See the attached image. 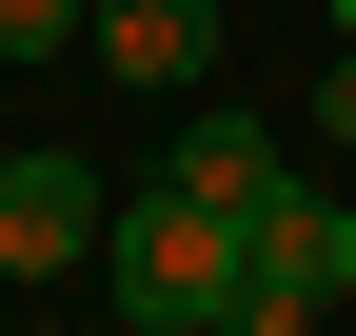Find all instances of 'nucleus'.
Listing matches in <instances>:
<instances>
[{"label": "nucleus", "mask_w": 356, "mask_h": 336, "mask_svg": "<svg viewBox=\"0 0 356 336\" xmlns=\"http://www.w3.org/2000/svg\"><path fill=\"white\" fill-rule=\"evenodd\" d=\"M99 297L139 317V336H238V218H218L198 178H139L99 218Z\"/></svg>", "instance_id": "nucleus-1"}, {"label": "nucleus", "mask_w": 356, "mask_h": 336, "mask_svg": "<svg viewBox=\"0 0 356 336\" xmlns=\"http://www.w3.org/2000/svg\"><path fill=\"white\" fill-rule=\"evenodd\" d=\"M356 297V198L337 178H277L238 218V336H297V317H337Z\"/></svg>", "instance_id": "nucleus-2"}, {"label": "nucleus", "mask_w": 356, "mask_h": 336, "mask_svg": "<svg viewBox=\"0 0 356 336\" xmlns=\"http://www.w3.org/2000/svg\"><path fill=\"white\" fill-rule=\"evenodd\" d=\"M99 218H119V198L79 178L60 139H40V158H0V277H79V258H99Z\"/></svg>", "instance_id": "nucleus-3"}, {"label": "nucleus", "mask_w": 356, "mask_h": 336, "mask_svg": "<svg viewBox=\"0 0 356 336\" xmlns=\"http://www.w3.org/2000/svg\"><path fill=\"white\" fill-rule=\"evenodd\" d=\"M99 79H139V99H178V79H218V0H99Z\"/></svg>", "instance_id": "nucleus-4"}, {"label": "nucleus", "mask_w": 356, "mask_h": 336, "mask_svg": "<svg viewBox=\"0 0 356 336\" xmlns=\"http://www.w3.org/2000/svg\"><path fill=\"white\" fill-rule=\"evenodd\" d=\"M159 178H198L218 218H257V198L297 178V139H277V119H218V99H198V119H178V158H159Z\"/></svg>", "instance_id": "nucleus-5"}, {"label": "nucleus", "mask_w": 356, "mask_h": 336, "mask_svg": "<svg viewBox=\"0 0 356 336\" xmlns=\"http://www.w3.org/2000/svg\"><path fill=\"white\" fill-rule=\"evenodd\" d=\"M79 20H99V0H0V60H60Z\"/></svg>", "instance_id": "nucleus-6"}, {"label": "nucleus", "mask_w": 356, "mask_h": 336, "mask_svg": "<svg viewBox=\"0 0 356 336\" xmlns=\"http://www.w3.org/2000/svg\"><path fill=\"white\" fill-rule=\"evenodd\" d=\"M297 119H317V139H356V40H337V79H317V99H297Z\"/></svg>", "instance_id": "nucleus-7"}, {"label": "nucleus", "mask_w": 356, "mask_h": 336, "mask_svg": "<svg viewBox=\"0 0 356 336\" xmlns=\"http://www.w3.org/2000/svg\"><path fill=\"white\" fill-rule=\"evenodd\" d=\"M337 40H356V0H337Z\"/></svg>", "instance_id": "nucleus-8"}]
</instances>
